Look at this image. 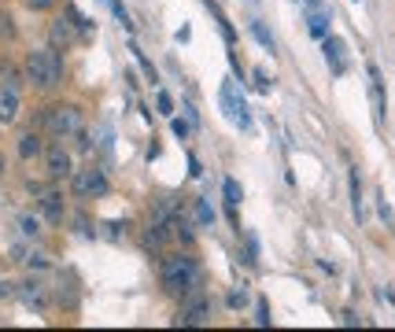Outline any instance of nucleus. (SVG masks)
Returning a JSON list of instances; mask_svg holds the SVG:
<instances>
[{
    "mask_svg": "<svg viewBox=\"0 0 395 332\" xmlns=\"http://www.w3.org/2000/svg\"><path fill=\"white\" fill-rule=\"evenodd\" d=\"M325 59L333 63L336 70H344V45L336 37H325Z\"/></svg>",
    "mask_w": 395,
    "mask_h": 332,
    "instance_id": "nucleus-15",
    "label": "nucleus"
},
{
    "mask_svg": "<svg viewBox=\"0 0 395 332\" xmlns=\"http://www.w3.org/2000/svg\"><path fill=\"white\" fill-rule=\"evenodd\" d=\"M8 295H12V284H8V281H0V299H8Z\"/></svg>",
    "mask_w": 395,
    "mask_h": 332,
    "instance_id": "nucleus-31",
    "label": "nucleus"
},
{
    "mask_svg": "<svg viewBox=\"0 0 395 332\" xmlns=\"http://www.w3.org/2000/svg\"><path fill=\"white\" fill-rule=\"evenodd\" d=\"M19 119V89H0V122L4 126H12Z\"/></svg>",
    "mask_w": 395,
    "mask_h": 332,
    "instance_id": "nucleus-8",
    "label": "nucleus"
},
{
    "mask_svg": "<svg viewBox=\"0 0 395 332\" xmlns=\"http://www.w3.org/2000/svg\"><path fill=\"white\" fill-rule=\"evenodd\" d=\"M70 188L78 199H93V196H108L111 181L100 166H85V170H74L70 174Z\"/></svg>",
    "mask_w": 395,
    "mask_h": 332,
    "instance_id": "nucleus-4",
    "label": "nucleus"
},
{
    "mask_svg": "<svg viewBox=\"0 0 395 332\" xmlns=\"http://www.w3.org/2000/svg\"><path fill=\"white\" fill-rule=\"evenodd\" d=\"M255 321H259V325H270V310L259 306V318H255Z\"/></svg>",
    "mask_w": 395,
    "mask_h": 332,
    "instance_id": "nucleus-30",
    "label": "nucleus"
},
{
    "mask_svg": "<svg viewBox=\"0 0 395 332\" xmlns=\"http://www.w3.org/2000/svg\"><path fill=\"white\" fill-rule=\"evenodd\" d=\"M159 288L166 295H185L192 288H200V262L192 255H166L159 266Z\"/></svg>",
    "mask_w": 395,
    "mask_h": 332,
    "instance_id": "nucleus-2",
    "label": "nucleus"
},
{
    "mask_svg": "<svg viewBox=\"0 0 395 332\" xmlns=\"http://www.w3.org/2000/svg\"><path fill=\"white\" fill-rule=\"evenodd\" d=\"M226 203H229V207H237V203H240V185H237V181H226Z\"/></svg>",
    "mask_w": 395,
    "mask_h": 332,
    "instance_id": "nucleus-23",
    "label": "nucleus"
},
{
    "mask_svg": "<svg viewBox=\"0 0 395 332\" xmlns=\"http://www.w3.org/2000/svg\"><path fill=\"white\" fill-rule=\"evenodd\" d=\"M23 262L30 266V270H45V266H48V259H45L41 251H26V259H23Z\"/></svg>",
    "mask_w": 395,
    "mask_h": 332,
    "instance_id": "nucleus-20",
    "label": "nucleus"
},
{
    "mask_svg": "<svg viewBox=\"0 0 395 332\" xmlns=\"http://www.w3.org/2000/svg\"><path fill=\"white\" fill-rule=\"evenodd\" d=\"M351 211H355V218H362V185H358V170H351Z\"/></svg>",
    "mask_w": 395,
    "mask_h": 332,
    "instance_id": "nucleus-17",
    "label": "nucleus"
},
{
    "mask_svg": "<svg viewBox=\"0 0 395 332\" xmlns=\"http://www.w3.org/2000/svg\"><path fill=\"white\" fill-rule=\"evenodd\" d=\"M104 4H108V8H111V12H115V19H119V23H122V26H130V15H126V8H122V0H104Z\"/></svg>",
    "mask_w": 395,
    "mask_h": 332,
    "instance_id": "nucleus-22",
    "label": "nucleus"
},
{
    "mask_svg": "<svg viewBox=\"0 0 395 332\" xmlns=\"http://www.w3.org/2000/svg\"><path fill=\"white\" fill-rule=\"evenodd\" d=\"M0 78H4L8 89H19V85H23V74H19V67L12 59H0Z\"/></svg>",
    "mask_w": 395,
    "mask_h": 332,
    "instance_id": "nucleus-14",
    "label": "nucleus"
},
{
    "mask_svg": "<svg viewBox=\"0 0 395 332\" xmlns=\"http://www.w3.org/2000/svg\"><path fill=\"white\" fill-rule=\"evenodd\" d=\"M23 299H26V306H45L48 303V295H45V284L41 281H23Z\"/></svg>",
    "mask_w": 395,
    "mask_h": 332,
    "instance_id": "nucleus-12",
    "label": "nucleus"
},
{
    "mask_svg": "<svg viewBox=\"0 0 395 332\" xmlns=\"http://www.w3.org/2000/svg\"><path fill=\"white\" fill-rule=\"evenodd\" d=\"M222 107H226V115H229V122L233 126H240V130H248V126H251V119H248V104H244L240 100V96H237V85H233V81H222Z\"/></svg>",
    "mask_w": 395,
    "mask_h": 332,
    "instance_id": "nucleus-6",
    "label": "nucleus"
},
{
    "mask_svg": "<svg viewBox=\"0 0 395 332\" xmlns=\"http://www.w3.org/2000/svg\"><path fill=\"white\" fill-rule=\"evenodd\" d=\"M23 74L26 81L41 92H52L63 85V56L56 45H45V48H30L26 52V63H23Z\"/></svg>",
    "mask_w": 395,
    "mask_h": 332,
    "instance_id": "nucleus-1",
    "label": "nucleus"
},
{
    "mask_svg": "<svg viewBox=\"0 0 395 332\" xmlns=\"http://www.w3.org/2000/svg\"><path fill=\"white\" fill-rule=\"evenodd\" d=\"M19 233H23L26 240H34L37 233H41V218H34V214H23V218H19Z\"/></svg>",
    "mask_w": 395,
    "mask_h": 332,
    "instance_id": "nucleus-16",
    "label": "nucleus"
},
{
    "mask_svg": "<svg viewBox=\"0 0 395 332\" xmlns=\"http://www.w3.org/2000/svg\"><path fill=\"white\" fill-rule=\"evenodd\" d=\"M211 321V299L204 295V292H185L181 295V310H177V318H174V325H207Z\"/></svg>",
    "mask_w": 395,
    "mask_h": 332,
    "instance_id": "nucleus-5",
    "label": "nucleus"
},
{
    "mask_svg": "<svg viewBox=\"0 0 395 332\" xmlns=\"http://www.w3.org/2000/svg\"><path fill=\"white\" fill-rule=\"evenodd\" d=\"M41 211H45V218L48 222H63V196L59 192H45V196H41Z\"/></svg>",
    "mask_w": 395,
    "mask_h": 332,
    "instance_id": "nucleus-11",
    "label": "nucleus"
},
{
    "mask_svg": "<svg viewBox=\"0 0 395 332\" xmlns=\"http://www.w3.org/2000/svg\"><path fill=\"white\" fill-rule=\"evenodd\" d=\"M340 321H344V325H358V314H355V310H344V314H340Z\"/></svg>",
    "mask_w": 395,
    "mask_h": 332,
    "instance_id": "nucleus-29",
    "label": "nucleus"
},
{
    "mask_svg": "<svg viewBox=\"0 0 395 332\" xmlns=\"http://www.w3.org/2000/svg\"><path fill=\"white\" fill-rule=\"evenodd\" d=\"M155 104H159V111H163V115H174V104H170V96H166V92H159V100H155Z\"/></svg>",
    "mask_w": 395,
    "mask_h": 332,
    "instance_id": "nucleus-27",
    "label": "nucleus"
},
{
    "mask_svg": "<svg viewBox=\"0 0 395 332\" xmlns=\"http://www.w3.org/2000/svg\"><path fill=\"white\" fill-rule=\"evenodd\" d=\"M0 37H8V41L15 37V19L8 15V12H0Z\"/></svg>",
    "mask_w": 395,
    "mask_h": 332,
    "instance_id": "nucleus-19",
    "label": "nucleus"
},
{
    "mask_svg": "<svg viewBox=\"0 0 395 332\" xmlns=\"http://www.w3.org/2000/svg\"><path fill=\"white\" fill-rule=\"evenodd\" d=\"M48 41H52L56 48H59V45L67 48L70 41H74V23H67V19H56V23L48 26Z\"/></svg>",
    "mask_w": 395,
    "mask_h": 332,
    "instance_id": "nucleus-9",
    "label": "nucleus"
},
{
    "mask_svg": "<svg viewBox=\"0 0 395 332\" xmlns=\"http://www.w3.org/2000/svg\"><path fill=\"white\" fill-rule=\"evenodd\" d=\"M229 306H233V310L248 306V288H237V292H229Z\"/></svg>",
    "mask_w": 395,
    "mask_h": 332,
    "instance_id": "nucleus-24",
    "label": "nucleus"
},
{
    "mask_svg": "<svg viewBox=\"0 0 395 332\" xmlns=\"http://www.w3.org/2000/svg\"><path fill=\"white\" fill-rule=\"evenodd\" d=\"M45 130L52 133V137H74L81 130V107L78 104H52V107H45Z\"/></svg>",
    "mask_w": 395,
    "mask_h": 332,
    "instance_id": "nucleus-3",
    "label": "nucleus"
},
{
    "mask_svg": "<svg viewBox=\"0 0 395 332\" xmlns=\"http://www.w3.org/2000/svg\"><path fill=\"white\" fill-rule=\"evenodd\" d=\"M45 174H48L52 181H63V177H70V174H74L70 152H67V148H63L59 141L45 148Z\"/></svg>",
    "mask_w": 395,
    "mask_h": 332,
    "instance_id": "nucleus-7",
    "label": "nucleus"
},
{
    "mask_svg": "<svg viewBox=\"0 0 395 332\" xmlns=\"http://www.w3.org/2000/svg\"><path fill=\"white\" fill-rule=\"evenodd\" d=\"M325 30H329V15H318V12H314V15H311V34H314V37H325Z\"/></svg>",
    "mask_w": 395,
    "mask_h": 332,
    "instance_id": "nucleus-18",
    "label": "nucleus"
},
{
    "mask_svg": "<svg viewBox=\"0 0 395 332\" xmlns=\"http://www.w3.org/2000/svg\"><path fill=\"white\" fill-rule=\"evenodd\" d=\"M141 244L148 251H159L166 244V226H159V222H152V226L144 229V237H141Z\"/></svg>",
    "mask_w": 395,
    "mask_h": 332,
    "instance_id": "nucleus-13",
    "label": "nucleus"
},
{
    "mask_svg": "<svg viewBox=\"0 0 395 332\" xmlns=\"http://www.w3.org/2000/svg\"><path fill=\"white\" fill-rule=\"evenodd\" d=\"M23 4L30 8V12H48V8L56 4V0H23Z\"/></svg>",
    "mask_w": 395,
    "mask_h": 332,
    "instance_id": "nucleus-26",
    "label": "nucleus"
},
{
    "mask_svg": "<svg viewBox=\"0 0 395 332\" xmlns=\"http://www.w3.org/2000/svg\"><path fill=\"white\" fill-rule=\"evenodd\" d=\"M251 34H255V37H259V41H262V45H266V48H270V52H273V37H270V34H266V26H262V23H251Z\"/></svg>",
    "mask_w": 395,
    "mask_h": 332,
    "instance_id": "nucleus-25",
    "label": "nucleus"
},
{
    "mask_svg": "<svg viewBox=\"0 0 395 332\" xmlns=\"http://www.w3.org/2000/svg\"><path fill=\"white\" fill-rule=\"evenodd\" d=\"M41 152H45V141H41V133L30 130V133L19 137V155H23V159H37Z\"/></svg>",
    "mask_w": 395,
    "mask_h": 332,
    "instance_id": "nucleus-10",
    "label": "nucleus"
},
{
    "mask_svg": "<svg viewBox=\"0 0 395 332\" xmlns=\"http://www.w3.org/2000/svg\"><path fill=\"white\" fill-rule=\"evenodd\" d=\"M170 126H174V133L181 137V141H185V137H189V122H181V119H174V122H170Z\"/></svg>",
    "mask_w": 395,
    "mask_h": 332,
    "instance_id": "nucleus-28",
    "label": "nucleus"
},
{
    "mask_svg": "<svg viewBox=\"0 0 395 332\" xmlns=\"http://www.w3.org/2000/svg\"><path fill=\"white\" fill-rule=\"evenodd\" d=\"M0 170H4V155H0Z\"/></svg>",
    "mask_w": 395,
    "mask_h": 332,
    "instance_id": "nucleus-32",
    "label": "nucleus"
},
{
    "mask_svg": "<svg viewBox=\"0 0 395 332\" xmlns=\"http://www.w3.org/2000/svg\"><path fill=\"white\" fill-rule=\"evenodd\" d=\"M196 218H200V226H211V222H215V211H211L207 203L200 199V203H196Z\"/></svg>",
    "mask_w": 395,
    "mask_h": 332,
    "instance_id": "nucleus-21",
    "label": "nucleus"
}]
</instances>
